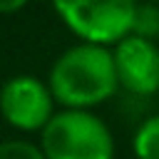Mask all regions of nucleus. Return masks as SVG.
<instances>
[{
	"instance_id": "obj_1",
	"label": "nucleus",
	"mask_w": 159,
	"mask_h": 159,
	"mask_svg": "<svg viewBox=\"0 0 159 159\" xmlns=\"http://www.w3.org/2000/svg\"><path fill=\"white\" fill-rule=\"evenodd\" d=\"M47 84L62 109H92L119 89L112 47L77 42L62 50L47 75Z\"/></svg>"
},
{
	"instance_id": "obj_2",
	"label": "nucleus",
	"mask_w": 159,
	"mask_h": 159,
	"mask_svg": "<svg viewBox=\"0 0 159 159\" xmlns=\"http://www.w3.org/2000/svg\"><path fill=\"white\" fill-rule=\"evenodd\" d=\"M47 159H114V137L92 109H57L40 132Z\"/></svg>"
},
{
	"instance_id": "obj_3",
	"label": "nucleus",
	"mask_w": 159,
	"mask_h": 159,
	"mask_svg": "<svg viewBox=\"0 0 159 159\" xmlns=\"http://www.w3.org/2000/svg\"><path fill=\"white\" fill-rule=\"evenodd\" d=\"M62 25L80 40L114 47L132 35L139 0H50Z\"/></svg>"
},
{
	"instance_id": "obj_4",
	"label": "nucleus",
	"mask_w": 159,
	"mask_h": 159,
	"mask_svg": "<svg viewBox=\"0 0 159 159\" xmlns=\"http://www.w3.org/2000/svg\"><path fill=\"white\" fill-rule=\"evenodd\" d=\"M57 99L47 82L35 75H15L2 84L0 109L12 129L25 134L42 132L57 114Z\"/></svg>"
},
{
	"instance_id": "obj_5",
	"label": "nucleus",
	"mask_w": 159,
	"mask_h": 159,
	"mask_svg": "<svg viewBox=\"0 0 159 159\" xmlns=\"http://www.w3.org/2000/svg\"><path fill=\"white\" fill-rule=\"evenodd\" d=\"M119 87L137 97L159 92V45L154 40L127 35L112 47Z\"/></svg>"
},
{
	"instance_id": "obj_6",
	"label": "nucleus",
	"mask_w": 159,
	"mask_h": 159,
	"mask_svg": "<svg viewBox=\"0 0 159 159\" xmlns=\"http://www.w3.org/2000/svg\"><path fill=\"white\" fill-rule=\"evenodd\" d=\"M132 152L137 159H159V114L147 117L134 137H132Z\"/></svg>"
},
{
	"instance_id": "obj_7",
	"label": "nucleus",
	"mask_w": 159,
	"mask_h": 159,
	"mask_svg": "<svg viewBox=\"0 0 159 159\" xmlns=\"http://www.w3.org/2000/svg\"><path fill=\"white\" fill-rule=\"evenodd\" d=\"M132 35H139V37H147V40H157L159 37V7L157 5L139 2Z\"/></svg>"
},
{
	"instance_id": "obj_8",
	"label": "nucleus",
	"mask_w": 159,
	"mask_h": 159,
	"mask_svg": "<svg viewBox=\"0 0 159 159\" xmlns=\"http://www.w3.org/2000/svg\"><path fill=\"white\" fill-rule=\"evenodd\" d=\"M0 159H47L40 144L27 139H5L0 144Z\"/></svg>"
},
{
	"instance_id": "obj_9",
	"label": "nucleus",
	"mask_w": 159,
	"mask_h": 159,
	"mask_svg": "<svg viewBox=\"0 0 159 159\" xmlns=\"http://www.w3.org/2000/svg\"><path fill=\"white\" fill-rule=\"evenodd\" d=\"M27 2H30V0H0V12H2V15H15V12H20Z\"/></svg>"
}]
</instances>
